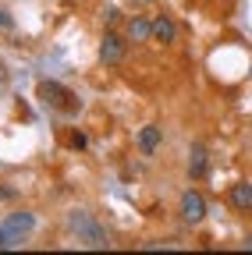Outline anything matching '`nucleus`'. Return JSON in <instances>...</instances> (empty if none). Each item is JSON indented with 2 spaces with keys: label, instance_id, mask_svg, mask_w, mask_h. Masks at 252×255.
<instances>
[{
  "label": "nucleus",
  "instance_id": "423d86ee",
  "mask_svg": "<svg viewBox=\"0 0 252 255\" xmlns=\"http://www.w3.org/2000/svg\"><path fill=\"white\" fill-rule=\"evenodd\" d=\"M228 199H231V206H235L238 213H252V184H249V181H238V184H231Z\"/></svg>",
  "mask_w": 252,
  "mask_h": 255
},
{
  "label": "nucleus",
  "instance_id": "0eeeda50",
  "mask_svg": "<svg viewBox=\"0 0 252 255\" xmlns=\"http://www.w3.org/2000/svg\"><path fill=\"white\" fill-rule=\"evenodd\" d=\"M124 39H128V43H149L153 39V21L132 18L128 25H124Z\"/></svg>",
  "mask_w": 252,
  "mask_h": 255
},
{
  "label": "nucleus",
  "instance_id": "f03ea898",
  "mask_svg": "<svg viewBox=\"0 0 252 255\" xmlns=\"http://www.w3.org/2000/svg\"><path fill=\"white\" fill-rule=\"evenodd\" d=\"M39 100L50 107V110H64V114H71L75 110V96L64 89V85H57V82H39Z\"/></svg>",
  "mask_w": 252,
  "mask_h": 255
},
{
  "label": "nucleus",
  "instance_id": "1a4fd4ad",
  "mask_svg": "<svg viewBox=\"0 0 252 255\" xmlns=\"http://www.w3.org/2000/svg\"><path fill=\"white\" fill-rule=\"evenodd\" d=\"M160 138H164V131H160L156 124H149V128H142V131H139V149H142L146 156H153L156 149H160Z\"/></svg>",
  "mask_w": 252,
  "mask_h": 255
},
{
  "label": "nucleus",
  "instance_id": "f8f14e48",
  "mask_svg": "<svg viewBox=\"0 0 252 255\" xmlns=\"http://www.w3.org/2000/svg\"><path fill=\"white\" fill-rule=\"evenodd\" d=\"M0 248H11V241H7V234H4V227H0Z\"/></svg>",
  "mask_w": 252,
  "mask_h": 255
},
{
  "label": "nucleus",
  "instance_id": "9b49d317",
  "mask_svg": "<svg viewBox=\"0 0 252 255\" xmlns=\"http://www.w3.org/2000/svg\"><path fill=\"white\" fill-rule=\"evenodd\" d=\"M0 28H14V18H11L4 7H0Z\"/></svg>",
  "mask_w": 252,
  "mask_h": 255
},
{
  "label": "nucleus",
  "instance_id": "ddd939ff",
  "mask_svg": "<svg viewBox=\"0 0 252 255\" xmlns=\"http://www.w3.org/2000/svg\"><path fill=\"white\" fill-rule=\"evenodd\" d=\"M11 195H14V191H11V188H0V199H11Z\"/></svg>",
  "mask_w": 252,
  "mask_h": 255
},
{
  "label": "nucleus",
  "instance_id": "9d476101",
  "mask_svg": "<svg viewBox=\"0 0 252 255\" xmlns=\"http://www.w3.org/2000/svg\"><path fill=\"white\" fill-rule=\"evenodd\" d=\"M153 39H160V43H174L178 39V25L167 18V14H160L153 21Z\"/></svg>",
  "mask_w": 252,
  "mask_h": 255
},
{
  "label": "nucleus",
  "instance_id": "20e7f679",
  "mask_svg": "<svg viewBox=\"0 0 252 255\" xmlns=\"http://www.w3.org/2000/svg\"><path fill=\"white\" fill-rule=\"evenodd\" d=\"M0 227H4L7 241H11V248H14V245H21V238H25L28 231L36 227V216H32V213H14V216H7L4 223H0Z\"/></svg>",
  "mask_w": 252,
  "mask_h": 255
},
{
  "label": "nucleus",
  "instance_id": "4468645a",
  "mask_svg": "<svg viewBox=\"0 0 252 255\" xmlns=\"http://www.w3.org/2000/svg\"><path fill=\"white\" fill-rule=\"evenodd\" d=\"M0 82H4V60H0Z\"/></svg>",
  "mask_w": 252,
  "mask_h": 255
},
{
  "label": "nucleus",
  "instance_id": "6e6552de",
  "mask_svg": "<svg viewBox=\"0 0 252 255\" xmlns=\"http://www.w3.org/2000/svg\"><path fill=\"white\" fill-rule=\"evenodd\" d=\"M206 167H210L206 149H203V145H192V149H188V177H192V181L206 177Z\"/></svg>",
  "mask_w": 252,
  "mask_h": 255
},
{
  "label": "nucleus",
  "instance_id": "f257e3e1",
  "mask_svg": "<svg viewBox=\"0 0 252 255\" xmlns=\"http://www.w3.org/2000/svg\"><path fill=\"white\" fill-rule=\"evenodd\" d=\"M68 227H71V234H78V241H82V245H89V248H110L107 231H103V227H100V223L92 220L85 209L68 213Z\"/></svg>",
  "mask_w": 252,
  "mask_h": 255
},
{
  "label": "nucleus",
  "instance_id": "39448f33",
  "mask_svg": "<svg viewBox=\"0 0 252 255\" xmlns=\"http://www.w3.org/2000/svg\"><path fill=\"white\" fill-rule=\"evenodd\" d=\"M181 220H185V223H192V227L206 220V199L199 195V191H192V188H188L185 195H181Z\"/></svg>",
  "mask_w": 252,
  "mask_h": 255
},
{
  "label": "nucleus",
  "instance_id": "7ed1b4c3",
  "mask_svg": "<svg viewBox=\"0 0 252 255\" xmlns=\"http://www.w3.org/2000/svg\"><path fill=\"white\" fill-rule=\"evenodd\" d=\"M124 50H128V39L117 36V32H107L103 43H100V64H107V68H117V64L124 60Z\"/></svg>",
  "mask_w": 252,
  "mask_h": 255
}]
</instances>
